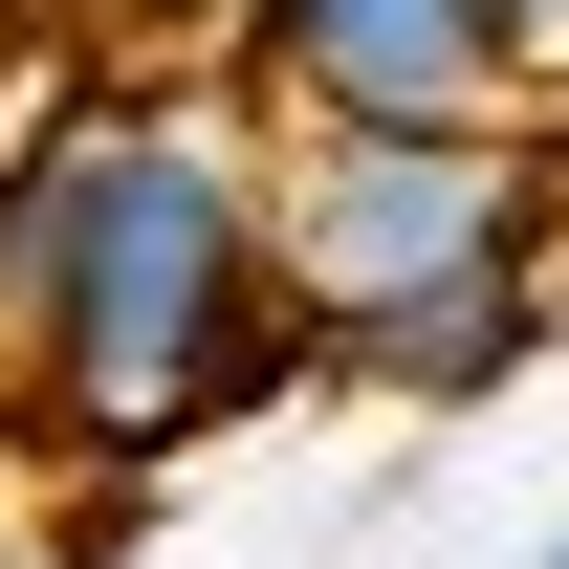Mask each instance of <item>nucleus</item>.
Masks as SVG:
<instances>
[{
	"instance_id": "nucleus-1",
	"label": "nucleus",
	"mask_w": 569,
	"mask_h": 569,
	"mask_svg": "<svg viewBox=\"0 0 569 569\" xmlns=\"http://www.w3.org/2000/svg\"><path fill=\"white\" fill-rule=\"evenodd\" d=\"M0 372L44 438H110V460L351 395L329 307L263 241V153L219 88L67 67L44 110H0Z\"/></svg>"
},
{
	"instance_id": "nucleus-5",
	"label": "nucleus",
	"mask_w": 569,
	"mask_h": 569,
	"mask_svg": "<svg viewBox=\"0 0 569 569\" xmlns=\"http://www.w3.org/2000/svg\"><path fill=\"white\" fill-rule=\"evenodd\" d=\"M22 569H110V548H22Z\"/></svg>"
},
{
	"instance_id": "nucleus-3",
	"label": "nucleus",
	"mask_w": 569,
	"mask_h": 569,
	"mask_svg": "<svg viewBox=\"0 0 569 569\" xmlns=\"http://www.w3.org/2000/svg\"><path fill=\"white\" fill-rule=\"evenodd\" d=\"M219 67L284 88V132H460L526 110V0H219Z\"/></svg>"
},
{
	"instance_id": "nucleus-2",
	"label": "nucleus",
	"mask_w": 569,
	"mask_h": 569,
	"mask_svg": "<svg viewBox=\"0 0 569 569\" xmlns=\"http://www.w3.org/2000/svg\"><path fill=\"white\" fill-rule=\"evenodd\" d=\"M263 241H284V284L329 307V372H372L395 329H438V307L548 284L569 153L526 132V110H460V132H284L263 153Z\"/></svg>"
},
{
	"instance_id": "nucleus-4",
	"label": "nucleus",
	"mask_w": 569,
	"mask_h": 569,
	"mask_svg": "<svg viewBox=\"0 0 569 569\" xmlns=\"http://www.w3.org/2000/svg\"><path fill=\"white\" fill-rule=\"evenodd\" d=\"M548 372V284H482V307H438V329H395V351L351 372V395H417V417H482V395H526Z\"/></svg>"
},
{
	"instance_id": "nucleus-6",
	"label": "nucleus",
	"mask_w": 569,
	"mask_h": 569,
	"mask_svg": "<svg viewBox=\"0 0 569 569\" xmlns=\"http://www.w3.org/2000/svg\"><path fill=\"white\" fill-rule=\"evenodd\" d=\"M548 569H569V548H548Z\"/></svg>"
}]
</instances>
